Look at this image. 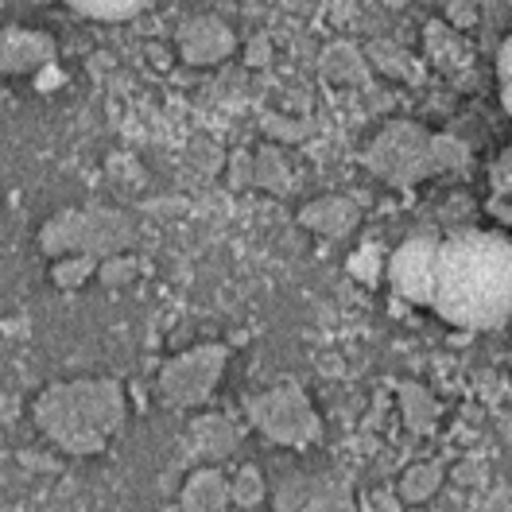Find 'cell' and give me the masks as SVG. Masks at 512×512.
Masks as SVG:
<instances>
[{
    "instance_id": "2e32d148",
    "label": "cell",
    "mask_w": 512,
    "mask_h": 512,
    "mask_svg": "<svg viewBox=\"0 0 512 512\" xmlns=\"http://www.w3.org/2000/svg\"><path fill=\"white\" fill-rule=\"evenodd\" d=\"M276 512H322V485L307 478H288L276 489Z\"/></svg>"
},
{
    "instance_id": "7c38bea8",
    "label": "cell",
    "mask_w": 512,
    "mask_h": 512,
    "mask_svg": "<svg viewBox=\"0 0 512 512\" xmlns=\"http://www.w3.org/2000/svg\"><path fill=\"white\" fill-rule=\"evenodd\" d=\"M191 439H194V450L202 454V458H214V462H222L229 458L237 443H241V431L229 423L225 416H198L191 423Z\"/></svg>"
},
{
    "instance_id": "5b68a950",
    "label": "cell",
    "mask_w": 512,
    "mask_h": 512,
    "mask_svg": "<svg viewBox=\"0 0 512 512\" xmlns=\"http://www.w3.org/2000/svg\"><path fill=\"white\" fill-rule=\"evenodd\" d=\"M245 412H249L256 431L280 447H307L319 439V416H315L307 392L295 381H284L260 392V396H249Z\"/></svg>"
},
{
    "instance_id": "d4e9b609",
    "label": "cell",
    "mask_w": 512,
    "mask_h": 512,
    "mask_svg": "<svg viewBox=\"0 0 512 512\" xmlns=\"http://www.w3.org/2000/svg\"><path fill=\"white\" fill-rule=\"evenodd\" d=\"M253 175H256V156L233 152V160H229V187H249Z\"/></svg>"
},
{
    "instance_id": "ba28073f",
    "label": "cell",
    "mask_w": 512,
    "mask_h": 512,
    "mask_svg": "<svg viewBox=\"0 0 512 512\" xmlns=\"http://www.w3.org/2000/svg\"><path fill=\"white\" fill-rule=\"evenodd\" d=\"M179 51L194 66H214L225 55H233V32L214 16H198L179 32Z\"/></svg>"
},
{
    "instance_id": "7402d4cb",
    "label": "cell",
    "mask_w": 512,
    "mask_h": 512,
    "mask_svg": "<svg viewBox=\"0 0 512 512\" xmlns=\"http://www.w3.org/2000/svg\"><path fill=\"white\" fill-rule=\"evenodd\" d=\"M260 125H264V132H268L272 140H291V144H295V140H303V136L311 132L307 121H284L280 113H264V121H260Z\"/></svg>"
},
{
    "instance_id": "44dd1931",
    "label": "cell",
    "mask_w": 512,
    "mask_h": 512,
    "mask_svg": "<svg viewBox=\"0 0 512 512\" xmlns=\"http://www.w3.org/2000/svg\"><path fill=\"white\" fill-rule=\"evenodd\" d=\"M140 276V260H132V256H109V260H101V268H97V280L105 284V288H125Z\"/></svg>"
},
{
    "instance_id": "83f0119b",
    "label": "cell",
    "mask_w": 512,
    "mask_h": 512,
    "mask_svg": "<svg viewBox=\"0 0 512 512\" xmlns=\"http://www.w3.org/2000/svg\"><path fill=\"white\" fill-rule=\"evenodd\" d=\"M454 478H458V481H481V478H485V470H481L478 462H470V466H462V470H454Z\"/></svg>"
},
{
    "instance_id": "cb8c5ba5",
    "label": "cell",
    "mask_w": 512,
    "mask_h": 512,
    "mask_svg": "<svg viewBox=\"0 0 512 512\" xmlns=\"http://www.w3.org/2000/svg\"><path fill=\"white\" fill-rule=\"evenodd\" d=\"M497 78H501V101H505V109L512 117V35L505 39V47L497 55Z\"/></svg>"
},
{
    "instance_id": "d6986e66",
    "label": "cell",
    "mask_w": 512,
    "mask_h": 512,
    "mask_svg": "<svg viewBox=\"0 0 512 512\" xmlns=\"http://www.w3.org/2000/svg\"><path fill=\"white\" fill-rule=\"evenodd\" d=\"M97 268H101V260L97 256H59V264H55V272H51V280L59 284V288H82L90 276H94Z\"/></svg>"
},
{
    "instance_id": "277c9868",
    "label": "cell",
    "mask_w": 512,
    "mask_h": 512,
    "mask_svg": "<svg viewBox=\"0 0 512 512\" xmlns=\"http://www.w3.org/2000/svg\"><path fill=\"white\" fill-rule=\"evenodd\" d=\"M369 171L384 179L388 187H416L419 179L439 175L435 160V136L412 121H392L377 132V140L365 152Z\"/></svg>"
},
{
    "instance_id": "ac0fdd59",
    "label": "cell",
    "mask_w": 512,
    "mask_h": 512,
    "mask_svg": "<svg viewBox=\"0 0 512 512\" xmlns=\"http://www.w3.org/2000/svg\"><path fill=\"white\" fill-rule=\"evenodd\" d=\"M74 12L90 16V20H132L140 16L152 0H66Z\"/></svg>"
},
{
    "instance_id": "603a6c76",
    "label": "cell",
    "mask_w": 512,
    "mask_h": 512,
    "mask_svg": "<svg viewBox=\"0 0 512 512\" xmlns=\"http://www.w3.org/2000/svg\"><path fill=\"white\" fill-rule=\"evenodd\" d=\"M435 160H439V171L462 167L466 163V144L454 140V136H435Z\"/></svg>"
},
{
    "instance_id": "e0dca14e",
    "label": "cell",
    "mask_w": 512,
    "mask_h": 512,
    "mask_svg": "<svg viewBox=\"0 0 512 512\" xmlns=\"http://www.w3.org/2000/svg\"><path fill=\"white\" fill-rule=\"evenodd\" d=\"M253 183L272 194L291 191V171H288V163H284V156H280V148H260V152H256Z\"/></svg>"
},
{
    "instance_id": "52a82bcc",
    "label": "cell",
    "mask_w": 512,
    "mask_h": 512,
    "mask_svg": "<svg viewBox=\"0 0 512 512\" xmlns=\"http://www.w3.org/2000/svg\"><path fill=\"white\" fill-rule=\"evenodd\" d=\"M439 249L443 241L431 233L408 237L396 253L388 256V284L408 303H427L431 307V288H435V268H439Z\"/></svg>"
},
{
    "instance_id": "ffe728a7",
    "label": "cell",
    "mask_w": 512,
    "mask_h": 512,
    "mask_svg": "<svg viewBox=\"0 0 512 512\" xmlns=\"http://www.w3.org/2000/svg\"><path fill=\"white\" fill-rule=\"evenodd\" d=\"M229 493H233V505L237 509H256L264 505V474L256 466H241L237 478L229 481Z\"/></svg>"
},
{
    "instance_id": "6da1fadb",
    "label": "cell",
    "mask_w": 512,
    "mask_h": 512,
    "mask_svg": "<svg viewBox=\"0 0 512 512\" xmlns=\"http://www.w3.org/2000/svg\"><path fill=\"white\" fill-rule=\"evenodd\" d=\"M431 311L462 330H493L512 315V241L485 229L443 237Z\"/></svg>"
},
{
    "instance_id": "3957f363",
    "label": "cell",
    "mask_w": 512,
    "mask_h": 512,
    "mask_svg": "<svg viewBox=\"0 0 512 512\" xmlns=\"http://www.w3.org/2000/svg\"><path fill=\"white\" fill-rule=\"evenodd\" d=\"M132 245V222L121 210H59L39 229V249L47 256H121Z\"/></svg>"
},
{
    "instance_id": "8992f818",
    "label": "cell",
    "mask_w": 512,
    "mask_h": 512,
    "mask_svg": "<svg viewBox=\"0 0 512 512\" xmlns=\"http://www.w3.org/2000/svg\"><path fill=\"white\" fill-rule=\"evenodd\" d=\"M225 361H229V350L222 342H206V346H194V350L171 357L160 369V396L171 408L206 404L210 392L222 381Z\"/></svg>"
},
{
    "instance_id": "484cf974",
    "label": "cell",
    "mask_w": 512,
    "mask_h": 512,
    "mask_svg": "<svg viewBox=\"0 0 512 512\" xmlns=\"http://www.w3.org/2000/svg\"><path fill=\"white\" fill-rule=\"evenodd\" d=\"M373 256H377V249H369V253L365 256H353V276H357V272H361V280H373V276H377V264H373Z\"/></svg>"
},
{
    "instance_id": "7a4b0ae2",
    "label": "cell",
    "mask_w": 512,
    "mask_h": 512,
    "mask_svg": "<svg viewBox=\"0 0 512 512\" xmlns=\"http://www.w3.org/2000/svg\"><path fill=\"white\" fill-rule=\"evenodd\" d=\"M35 427L70 458H90L113 443L125 423V388L109 377L51 384L35 396Z\"/></svg>"
},
{
    "instance_id": "8fae6325",
    "label": "cell",
    "mask_w": 512,
    "mask_h": 512,
    "mask_svg": "<svg viewBox=\"0 0 512 512\" xmlns=\"http://www.w3.org/2000/svg\"><path fill=\"white\" fill-rule=\"evenodd\" d=\"M55 43L39 32H4V74H28L51 63Z\"/></svg>"
},
{
    "instance_id": "30bf717a",
    "label": "cell",
    "mask_w": 512,
    "mask_h": 512,
    "mask_svg": "<svg viewBox=\"0 0 512 512\" xmlns=\"http://www.w3.org/2000/svg\"><path fill=\"white\" fill-rule=\"evenodd\" d=\"M229 501H233L229 481L214 466L194 470L191 478H187V485H183V512H222Z\"/></svg>"
},
{
    "instance_id": "9c48e42d",
    "label": "cell",
    "mask_w": 512,
    "mask_h": 512,
    "mask_svg": "<svg viewBox=\"0 0 512 512\" xmlns=\"http://www.w3.org/2000/svg\"><path fill=\"white\" fill-rule=\"evenodd\" d=\"M299 225L315 229L322 237H350L353 225H357V206L350 198H315L299 210Z\"/></svg>"
},
{
    "instance_id": "9a60e30c",
    "label": "cell",
    "mask_w": 512,
    "mask_h": 512,
    "mask_svg": "<svg viewBox=\"0 0 512 512\" xmlns=\"http://www.w3.org/2000/svg\"><path fill=\"white\" fill-rule=\"evenodd\" d=\"M439 485H443V470H439L435 462H423V466H412V470L400 478L396 493H400L404 505H423V501L435 497Z\"/></svg>"
},
{
    "instance_id": "f1b7e54d",
    "label": "cell",
    "mask_w": 512,
    "mask_h": 512,
    "mask_svg": "<svg viewBox=\"0 0 512 512\" xmlns=\"http://www.w3.org/2000/svg\"><path fill=\"white\" fill-rule=\"evenodd\" d=\"M268 59V43L264 39H256L253 43V55H249V63H264Z\"/></svg>"
},
{
    "instance_id": "5bb4252c",
    "label": "cell",
    "mask_w": 512,
    "mask_h": 512,
    "mask_svg": "<svg viewBox=\"0 0 512 512\" xmlns=\"http://www.w3.org/2000/svg\"><path fill=\"white\" fill-rule=\"evenodd\" d=\"M322 74H326L330 82H338V86H365V82H369V70L361 63V55H357L353 47H346V43H338V47L326 51Z\"/></svg>"
},
{
    "instance_id": "4fadbf2b",
    "label": "cell",
    "mask_w": 512,
    "mask_h": 512,
    "mask_svg": "<svg viewBox=\"0 0 512 512\" xmlns=\"http://www.w3.org/2000/svg\"><path fill=\"white\" fill-rule=\"evenodd\" d=\"M400 408H404V423L412 435H431L435 423H439V404L435 396L416 381H404L400 384Z\"/></svg>"
},
{
    "instance_id": "4316f807",
    "label": "cell",
    "mask_w": 512,
    "mask_h": 512,
    "mask_svg": "<svg viewBox=\"0 0 512 512\" xmlns=\"http://www.w3.org/2000/svg\"><path fill=\"white\" fill-rule=\"evenodd\" d=\"M493 175H497V187H501V191H512V152L501 156V163H497Z\"/></svg>"
}]
</instances>
